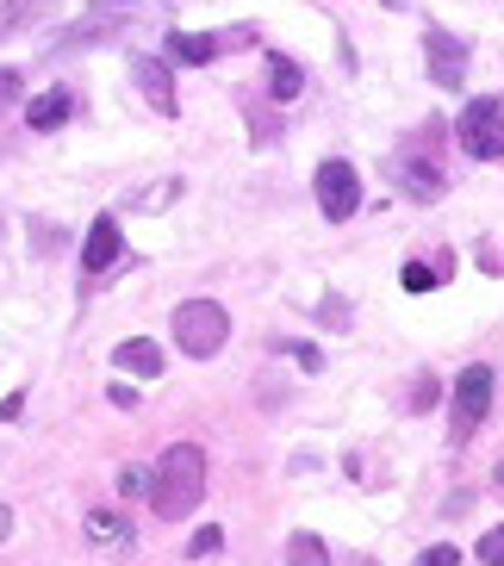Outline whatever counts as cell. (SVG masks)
I'll list each match as a JSON object with an SVG mask.
<instances>
[{
  "label": "cell",
  "instance_id": "obj_4",
  "mask_svg": "<svg viewBox=\"0 0 504 566\" xmlns=\"http://www.w3.org/2000/svg\"><path fill=\"white\" fill-rule=\"evenodd\" d=\"M486 411H492V367H486V361H473V367H461V380H454L449 436H454V442H468V436L486 423Z\"/></svg>",
  "mask_w": 504,
  "mask_h": 566
},
{
  "label": "cell",
  "instance_id": "obj_11",
  "mask_svg": "<svg viewBox=\"0 0 504 566\" xmlns=\"http://www.w3.org/2000/svg\"><path fill=\"white\" fill-rule=\"evenodd\" d=\"M82 530H87V542H94V548H113V554L132 548V516H118V511H94Z\"/></svg>",
  "mask_w": 504,
  "mask_h": 566
},
{
  "label": "cell",
  "instance_id": "obj_21",
  "mask_svg": "<svg viewBox=\"0 0 504 566\" xmlns=\"http://www.w3.org/2000/svg\"><path fill=\"white\" fill-rule=\"evenodd\" d=\"M349 305H343V300H324V324H330V331H343V324H349Z\"/></svg>",
  "mask_w": 504,
  "mask_h": 566
},
{
  "label": "cell",
  "instance_id": "obj_19",
  "mask_svg": "<svg viewBox=\"0 0 504 566\" xmlns=\"http://www.w3.org/2000/svg\"><path fill=\"white\" fill-rule=\"evenodd\" d=\"M418 566H461V548H454V542H437V548L418 554Z\"/></svg>",
  "mask_w": 504,
  "mask_h": 566
},
{
  "label": "cell",
  "instance_id": "obj_2",
  "mask_svg": "<svg viewBox=\"0 0 504 566\" xmlns=\"http://www.w3.org/2000/svg\"><path fill=\"white\" fill-rule=\"evenodd\" d=\"M175 343H181V355H193V361H212V355L231 343L224 305L219 300H181L175 305Z\"/></svg>",
  "mask_w": 504,
  "mask_h": 566
},
{
  "label": "cell",
  "instance_id": "obj_12",
  "mask_svg": "<svg viewBox=\"0 0 504 566\" xmlns=\"http://www.w3.org/2000/svg\"><path fill=\"white\" fill-rule=\"evenodd\" d=\"M392 181H399V187H411L418 200H437V193H442V175H437V163H423V156H411V163H399V168H392Z\"/></svg>",
  "mask_w": 504,
  "mask_h": 566
},
{
  "label": "cell",
  "instance_id": "obj_8",
  "mask_svg": "<svg viewBox=\"0 0 504 566\" xmlns=\"http://www.w3.org/2000/svg\"><path fill=\"white\" fill-rule=\"evenodd\" d=\"M113 367L132 374V380H156V374H162V349H156L150 336H125V343L113 349Z\"/></svg>",
  "mask_w": 504,
  "mask_h": 566
},
{
  "label": "cell",
  "instance_id": "obj_26",
  "mask_svg": "<svg viewBox=\"0 0 504 566\" xmlns=\"http://www.w3.org/2000/svg\"><path fill=\"white\" fill-rule=\"evenodd\" d=\"M387 7H399V0H387Z\"/></svg>",
  "mask_w": 504,
  "mask_h": 566
},
{
  "label": "cell",
  "instance_id": "obj_10",
  "mask_svg": "<svg viewBox=\"0 0 504 566\" xmlns=\"http://www.w3.org/2000/svg\"><path fill=\"white\" fill-rule=\"evenodd\" d=\"M69 113H75V101H69L63 87H51V94H38V101L25 106V125H32L38 137H51V132H63V125H69Z\"/></svg>",
  "mask_w": 504,
  "mask_h": 566
},
{
  "label": "cell",
  "instance_id": "obj_18",
  "mask_svg": "<svg viewBox=\"0 0 504 566\" xmlns=\"http://www.w3.org/2000/svg\"><path fill=\"white\" fill-rule=\"evenodd\" d=\"M473 554H480V566H504V523L480 535V548H473Z\"/></svg>",
  "mask_w": 504,
  "mask_h": 566
},
{
  "label": "cell",
  "instance_id": "obj_22",
  "mask_svg": "<svg viewBox=\"0 0 504 566\" xmlns=\"http://www.w3.org/2000/svg\"><path fill=\"white\" fill-rule=\"evenodd\" d=\"M219 542H224V535H219V530H212V523H206V530H200V535H193V560H200V554H212V548H219Z\"/></svg>",
  "mask_w": 504,
  "mask_h": 566
},
{
  "label": "cell",
  "instance_id": "obj_20",
  "mask_svg": "<svg viewBox=\"0 0 504 566\" xmlns=\"http://www.w3.org/2000/svg\"><path fill=\"white\" fill-rule=\"evenodd\" d=\"M118 492H125V499L150 492V473H144V467H125V473H118Z\"/></svg>",
  "mask_w": 504,
  "mask_h": 566
},
{
  "label": "cell",
  "instance_id": "obj_15",
  "mask_svg": "<svg viewBox=\"0 0 504 566\" xmlns=\"http://www.w3.org/2000/svg\"><path fill=\"white\" fill-rule=\"evenodd\" d=\"M286 566H330V548H324L318 535H293L286 542Z\"/></svg>",
  "mask_w": 504,
  "mask_h": 566
},
{
  "label": "cell",
  "instance_id": "obj_13",
  "mask_svg": "<svg viewBox=\"0 0 504 566\" xmlns=\"http://www.w3.org/2000/svg\"><path fill=\"white\" fill-rule=\"evenodd\" d=\"M168 56H181V63H212V56H219V38H200V32H168Z\"/></svg>",
  "mask_w": 504,
  "mask_h": 566
},
{
  "label": "cell",
  "instance_id": "obj_23",
  "mask_svg": "<svg viewBox=\"0 0 504 566\" xmlns=\"http://www.w3.org/2000/svg\"><path fill=\"white\" fill-rule=\"evenodd\" d=\"M19 101V69H0V106Z\"/></svg>",
  "mask_w": 504,
  "mask_h": 566
},
{
  "label": "cell",
  "instance_id": "obj_3",
  "mask_svg": "<svg viewBox=\"0 0 504 566\" xmlns=\"http://www.w3.org/2000/svg\"><path fill=\"white\" fill-rule=\"evenodd\" d=\"M454 137H461V150H468V156H480V163H498V156H504V101H498V94L461 106V118H454Z\"/></svg>",
  "mask_w": 504,
  "mask_h": 566
},
{
  "label": "cell",
  "instance_id": "obj_25",
  "mask_svg": "<svg viewBox=\"0 0 504 566\" xmlns=\"http://www.w3.org/2000/svg\"><path fill=\"white\" fill-rule=\"evenodd\" d=\"M7 535H13V511H7V504H0V542H7Z\"/></svg>",
  "mask_w": 504,
  "mask_h": 566
},
{
  "label": "cell",
  "instance_id": "obj_1",
  "mask_svg": "<svg viewBox=\"0 0 504 566\" xmlns=\"http://www.w3.org/2000/svg\"><path fill=\"white\" fill-rule=\"evenodd\" d=\"M206 499V454L200 442H168L150 467V511L156 516H193Z\"/></svg>",
  "mask_w": 504,
  "mask_h": 566
},
{
  "label": "cell",
  "instance_id": "obj_16",
  "mask_svg": "<svg viewBox=\"0 0 504 566\" xmlns=\"http://www.w3.org/2000/svg\"><path fill=\"white\" fill-rule=\"evenodd\" d=\"M274 75H269V94H274V101H293V94H300V69H293V63H286V56H274Z\"/></svg>",
  "mask_w": 504,
  "mask_h": 566
},
{
  "label": "cell",
  "instance_id": "obj_24",
  "mask_svg": "<svg viewBox=\"0 0 504 566\" xmlns=\"http://www.w3.org/2000/svg\"><path fill=\"white\" fill-rule=\"evenodd\" d=\"M430 399H437V380L423 374V380H418V392H411V405H418V411H423V405H430Z\"/></svg>",
  "mask_w": 504,
  "mask_h": 566
},
{
  "label": "cell",
  "instance_id": "obj_6",
  "mask_svg": "<svg viewBox=\"0 0 504 566\" xmlns=\"http://www.w3.org/2000/svg\"><path fill=\"white\" fill-rule=\"evenodd\" d=\"M423 56H430V82H437V87H461V82H468V44H454L449 32L423 38Z\"/></svg>",
  "mask_w": 504,
  "mask_h": 566
},
{
  "label": "cell",
  "instance_id": "obj_5",
  "mask_svg": "<svg viewBox=\"0 0 504 566\" xmlns=\"http://www.w3.org/2000/svg\"><path fill=\"white\" fill-rule=\"evenodd\" d=\"M318 206H324V218H355V206H361V181H355L349 163H324L318 168Z\"/></svg>",
  "mask_w": 504,
  "mask_h": 566
},
{
  "label": "cell",
  "instance_id": "obj_7",
  "mask_svg": "<svg viewBox=\"0 0 504 566\" xmlns=\"http://www.w3.org/2000/svg\"><path fill=\"white\" fill-rule=\"evenodd\" d=\"M132 75H137V94H144V101H150L162 118H175V113H181V101H175V75H168V63H162V56H137V63H132Z\"/></svg>",
  "mask_w": 504,
  "mask_h": 566
},
{
  "label": "cell",
  "instance_id": "obj_17",
  "mask_svg": "<svg viewBox=\"0 0 504 566\" xmlns=\"http://www.w3.org/2000/svg\"><path fill=\"white\" fill-rule=\"evenodd\" d=\"M399 281H405V293H430V286L442 281V274H437L430 262H405V274H399Z\"/></svg>",
  "mask_w": 504,
  "mask_h": 566
},
{
  "label": "cell",
  "instance_id": "obj_14",
  "mask_svg": "<svg viewBox=\"0 0 504 566\" xmlns=\"http://www.w3.org/2000/svg\"><path fill=\"white\" fill-rule=\"evenodd\" d=\"M38 13H51V0H7L0 7V38H13V32H25Z\"/></svg>",
  "mask_w": 504,
  "mask_h": 566
},
{
  "label": "cell",
  "instance_id": "obj_9",
  "mask_svg": "<svg viewBox=\"0 0 504 566\" xmlns=\"http://www.w3.org/2000/svg\"><path fill=\"white\" fill-rule=\"evenodd\" d=\"M118 250H125V237H118V218H101V224L87 231V243H82V268H87V274H106V268L118 262Z\"/></svg>",
  "mask_w": 504,
  "mask_h": 566
}]
</instances>
